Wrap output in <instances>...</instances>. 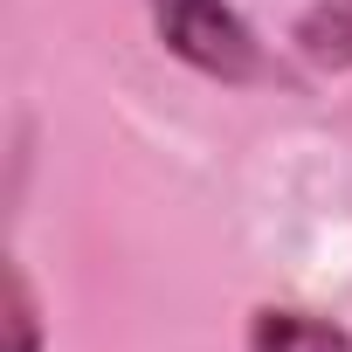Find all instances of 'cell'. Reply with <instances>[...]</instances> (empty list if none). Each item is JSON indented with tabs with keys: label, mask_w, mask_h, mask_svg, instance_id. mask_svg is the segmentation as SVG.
Returning <instances> with one entry per match:
<instances>
[{
	"label": "cell",
	"mask_w": 352,
	"mask_h": 352,
	"mask_svg": "<svg viewBox=\"0 0 352 352\" xmlns=\"http://www.w3.org/2000/svg\"><path fill=\"white\" fill-rule=\"evenodd\" d=\"M145 8H152V35L166 42V56H180L187 69H201L214 83H270L276 76L256 28L228 0H145Z\"/></svg>",
	"instance_id": "6da1fadb"
},
{
	"label": "cell",
	"mask_w": 352,
	"mask_h": 352,
	"mask_svg": "<svg viewBox=\"0 0 352 352\" xmlns=\"http://www.w3.org/2000/svg\"><path fill=\"white\" fill-rule=\"evenodd\" d=\"M249 352H352V331L338 318H311V311L263 304L249 318Z\"/></svg>",
	"instance_id": "7a4b0ae2"
},
{
	"label": "cell",
	"mask_w": 352,
	"mask_h": 352,
	"mask_svg": "<svg viewBox=\"0 0 352 352\" xmlns=\"http://www.w3.org/2000/svg\"><path fill=\"white\" fill-rule=\"evenodd\" d=\"M290 42H297V56L311 69H331V76L352 69V0H318V8H304Z\"/></svg>",
	"instance_id": "3957f363"
},
{
	"label": "cell",
	"mask_w": 352,
	"mask_h": 352,
	"mask_svg": "<svg viewBox=\"0 0 352 352\" xmlns=\"http://www.w3.org/2000/svg\"><path fill=\"white\" fill-rule=\"evenodd\" d=\"M8 331H14V352H42V311L21 263H8Z\"/></svg>",
	"instance_id": "277c9868"
}]
</instances>
